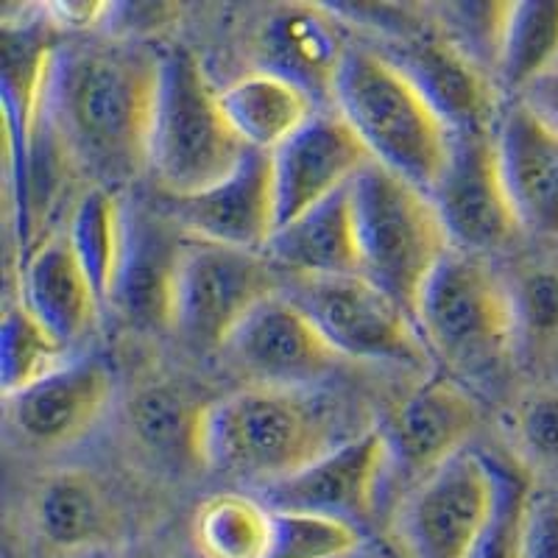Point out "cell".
Masks as SVG:
<instances>
[{
  "instance_id": "6da1fadb",
  "label": "cell",
  "mask_w": 558,
  "mask_h": 558,
  "mask_svg": "<svg viewBox=\"0 0 558 558\" xmlns=\"http://www.w3.org/2000/svg\"><path fill=\"white\" fill-rule=\"evenodd\" d=\"M159 59L129 45L57 53L48 114L73 162L107 187L148 168Z\"/></svg>"
},
{
  "instance_id": "7a4b0ae2",
  "label": "cell",
  "mask_w": 558,
  "mask_h": 558,
  "mask_svg": "<svg viewBox=\"0 0 558 558\" xmlns=\"http://www.w3.org/2000/svg\"><path fill=\"white\" fill-rule=\"evenodd\" d=\"M336 413L313 388L246 386L213 400L204 416V470L263 488L341 445Z\"/></svg>"
},
{
  "instance_id": "3957f363",
  "label": "cell",
  "mask_w": 558,
  "mask_h": 558,
  "mask_svg": "<svg viewBox=\"0 0 558 558\" xmlns=\"http://www.w3.org/2000/svg\"><path fill=\"white\" fill-rule=\"evenodd\" d=\"M332 109L361 137L372 162L430 196L447 166L452 132L405 73L380 51L349 45Z\"/></svg>"
},
{
  "instance_id": "277c9868",
  "label": "cell",
  "mask_w": 558,
  "mask_h": 558,
  "mask_svg": "<svg viewBox=\"0 0 558 558\" xmlns=\"http://www.w3.org/2000/svg\"><path fill=\"white\" fill-rule=\"evenodd\" d=\"M246 146L223 118L218 89L184 48L159 57L148 171L171 198H187L221 182Z\"/></svg>"
},
{
  "instance_id": "5b68a950",
  "label": "cell",
  "mask_w": 558,
  "mask_h": 558,
  "mask_svg": "<svg viewBox=\"0 0 558 558\" xmlns=\"http://www.w3.org/2000/svg\"><path fill=\"white\" fill-rule=\"evenodd\" d=\"M413 322L427 352L456 375H492L517 352L506 274L475 254H445L418 293Z\"/></svg>"
},
{
  "instance_id": "8992f818",
  "label": "cell",
  "mask_w": 558,
  "mask_h": 558,
  "mask_svg": "<svg viewBox=\"0 0 558 558\" xmlns=\"http://www.w3.org/2000/svg\"><path fill=\"white\" fill-rule=\"evenodd\" d=\"M349 196L361 274L413 316L427 277L452 248L430 196L377 162L349 182Z\"/></svg>"
},
{
  "instance_id": "52a82bcc",
  "label": "cell",
  "mask_w": 558,
  "mask_h": 558,
  "mask_svg": "<svg viewBox=\"0 0 558 558\" xmlns=\"http://www.w3.org/2000/svg\"><path fill=\"white\" fill-rule=\"evenodd\" d=\"M282 293L305 311L343 361L418 366L427 355L411 313L363 274L288 279Z\"/></svg>"
},
{
  "instance_id": "ba28073f",
  "label": "cell",
  "mask_w": 558,
  "mask_h": 558,
  "mask_svg": "<svg viewBox=\"0 0 558 558\" xmlns=\"http://www.w3.org/2000/svg\"><path fill=\"white\" fill-rule=\"evenodd\" d=\"M282 291L279 271L257 252L182 243L173 274L171 327L196 347H221L263 299Z\"/></svg>"
},
{
  "instance_id": "9c48e42d",
  "label": "cell",
  "mask_w": 558,
  "mask_h": 558,
  "mask_svg": "<svg viewBox=\"0 0 558 558\" xmlns=\"http://www.w3.org/2000/svg\"><path fill=\"white\" fill-rule=\"evenodd\" d=\"M430 202L456 252L486 257L522 235L500 171L497 137L488 129L452 132L447 166Z\"/></svg>"
},
{
  "instance_id": "30bf717a",
  "label": "cell",
  "mask_w": 558,
  "mask_h": 558,
  "mask_svg": "<svg viewBox=\"0 0 558 558\" xmlns=\"http://www.w3.org/2000/svg\"><path fill=\"white\" fill-rule=\"evenodd\" d=\"M495 500L492 461L463 450L418 481L397 514L405 558H470Z\"/></svg>"
},
{
  "instance_id": "8fae6325",
  "label": "cell",
  "mask_w": 558,
  "mask_h": 558,
  "mask_svg": "<svg viewBox=\"0 0 558 558\" xmlns=\"http://www.w3.org/2000/svg\"><path fill=\"white\" fill-rule=\"evenodd\" d=\"M223 352L254 386L313 388L343 361L282 291L263 299L227 338Z\"/></svg>"
},
{
  "instance_id": "7c38bea8",
  "label": "cell",
  "mask_w": 558,
  "mask_h": 558,
  "mask_svg": "<svg viewBox=\"0 0 558 558\" xmlns=\"http://www.w3.org/2000/svg\"><path fill=\"white\" fill-rule=\"evenodd\" d=\"M388 470L386 436L380 427H366L357 436L343 438L296 475L263 488V502L277 511H307L357 525L375 514Z\"/></svg>"
},
{
  "instance_id": "4fadbf2b",
  "label": "cell",
  "mask_w": 558,
  "mask_h": 558,
  "mask_svg": "<svg viewBox=\"0 0 558 558\" xmlns=\"http://www.w3.org/2000/svg\"><path fill=\"white\" fill-rule=\"evenodd\" d=\"M372 162L366 146L336 109L316 112L271 151L277 227L343 191Z\"/></svg>"
},
{
  "instance_id": "5bb4252c",
  "label": "cell",
  "mask_w": 558,
  "mask_h": 558,
  "mask_svg": "<svg viewBox=\"0 0 558 558\" xmlns=\"http://www.w3.org/2000/svg\"><path fill=\"white\" fill-rule=\"evenodd\" d=\"M481 425V408L452 380H425L408 391L380 425L388 445V463L408 477L425 481L447 461L461 456L463 445Z\"/></svg>"
},
{
  "instance_id": "9a60e30c",
  "label": "cell",
  "mask_w": 558,
  "mask_h": 558,
  "mask_svg": "<svg viewBox=\"0 0 558 558\" xmlns=\"http://www.w3.org/2000/svg\"><path fill=\"white\" fill-rule=\"evenodd\" d=\"M173 202L179 223L198 241L263 254L277 229L271 154L246 148L221 182Z\"/></svg>"
},
{
  "instance_id": "2e32d148",
  "label": "cell",
  "mask_w": 558,
  "mask_h": 558,
  "mask_svg": "<svg viewBox=\"0 0 558 558\" xmlns=\"http://www.w3.org/2000/svg\"><path fill=\"white\" fill-rule=\"evenodd\" d=\"M112 397L109 372L98 361H73L9 397V422L39 450L73 445L93 430Z\"/></svg>"
},
{
  "instance_id": "e0dca14e",
  "label": "cell",
  "mask_w": 558,
  "mask_h": 558,
  "mask_svg": "<svg viewBox=\"0 0 558 558\" xmlns=\"http://www.w3.org/2000/svg\"><path fill=\"white\" fill-rule=\"evenodd\" d=\"M260 70L277 73L305 89L313 101H330L349 45L336 12L327 7H277L257 32Z\"/></svg>"
},
{
  "instance_id": "ac0fdd59",
  "label": "cell",
  "mask_w": 558,
  "mask_h": 558,
  "mask_svg": "<svg viewBox=\"0 0 558 558\" xmlns=\"http://www.w3.org/2000/svg\"><path fill=\"white\" fill-rule=\"evenodd\" d=\"M495 137L522 232L558 241V132L514 101L500 114Z\"/></svg>"
},
{
  "instance_id": "d6986e66",
  "label": "cell",
  "mask_w": 558,
  "mask_h": 558,
  "mask_svg": "<svg viewBox=\"0 0 558 558\" xmlns=\"http://www.w3.org/2000/svg\"><path fill=\"white\" fill-rule=\"evenodd\" d=\"M34 525L59 553H98L118 547L126 520L109 488L93 472L59 470L34 495Z\"/></svg>"
},
{
  "instance_id": "ffe728a7",
  "label": "cell",
  "mask_w": 558,
  "mask_h": 558,
  "mask_svg": "<svg viewBox=\"0 0 558 558\" xmlns=\"http://www.w3.org/2000/svg\"><path fill=\"white\" fill-rule=\"evenodd\" d=\"M386 59L405 73L450 132L488 129L495 118V89L456 45L447 39H405L400 51Z\"/></svg>"
},
{
  "instance_id": "44dd1931",
  "label": "cell",
  "mask_w": 558,
  "mask_h": 558,
  "mask_svg": "<svg viewBox=\"0 0 558 558\" xmlns=\"http://www.w3.org/2000/svg\"><path fill=\"white\" fill-rule=\"evenodd\" d=\"M263 257L291 279L361 274L355 216L349 184L336 196L274 229Z\"/></svg>"
},
{
  "instance_id": "7402d4cb",
  "label": "cell",
  "mask_w": 558,
  "mask_h": 558,
  "mask_svg": "<svg viewBox=\"0 0 558 558\" xmlns=\"http://www.w3.org/2000/svg\"><path fill=\"white\" fill-rule=\"evenodd\" d=\"M20 302L64 349H73L96 327L98 302L87 274L70 252L68 238H45L23 263Z\"/></svg>"
},
{
  "instance_id": "603a6c76",
  "label": "cell",
  "mask_w": 558,
  "mask_h": 558,
  "mask_svg": "<svg viewBox=\"0 0 558 558\" xmlns=\"http://www.w3.org/2000/svg\"><path fill=\"white\" fill-rule=\"evenodd\" d=\"M223 118L243 146L252 151H277L316 114V101L288 78L254 70L218 89Z\"/></svg>"
},
{
  "instance_id": "cb8c5ba5",
  "label": "cell",
  "mask_w": 558,
  "mask_h": 558,
  "mask_svg": "<svg viewBox=\"0 0 558 558\" xmlns=\"http://www.w3.org/2000/svg\"><path fill=\"white\" fill-rule=\"evenodd\" d=\"M209 402L191 388L159 380L146 383L129 400V427L137 445L171 470H204L202 433Z\"/></svg>"
},
{
  "instance_id": "d4e9b609",
  "label": "cell",
  "mask_w": 558,
  "mask_h": 558,
  "mask_svg": "<svg viewBox=\"0 0 558 558\" xmlns=\"http://www.w3.org/2000/svg\"><path fill=\"white\" fill-rule=\"evenodd\" d=\"M182 243L171 241L151 218L126 223V248L114 282L112 302L132 324L171 327V291Z\"/></svg>"
},
{
  "instance_id": "484cf974",
  "label": "cell",
  "mask_w": 558,
  "mask_h": 558,
  "mask_svg": "<svg viewBox=\"0 0 558 558\" xmlns=\"http://www.w3.org/2000/svg\"><path fill=\"white\" fill-rule=\"evenodd\" d=\"M64 238L82 271L87 274L98 302L109 305L126 248V218L114 193L104 184L89 187L70 213Z\"/></svg>"
},
{
  "instance_id": "4316f807",
  "label": "cell",
  "mask_w": 558,
  "mask_h": 558,
  "mask_svg": "<svg viewBox=\"0 0 558 558\" xmlns=\"http://www.w3.org/2000/svg\"><path fill=\"white\" fill-rule=\"evenodd\" d=\"M558 68V3H508L497 48L495 78L520 96L536 78Z\"/></svg>"
},
{
  "instance_id": "83f0119b",
  "label": "cell",
  "mask_w": 558,
  "mask_h": 558,
  "mask_svg": "<svg viewBox=\"0 0 558 558\" xmlns=\"http://www.w3.org/2000/svg\"><path fill=\"white\" fill-rule=\"evenodd\" d=\"M191 536L202 558H268L271 508L235 492L213 495L196 508Z\"/></svg>"
},
{
  "instance_id": "f1b7e54d",
  "label": "cell",
  "mask_w": 558,
  "mask_h": 558,
  "mask_svg": "<svg viewBox=\"0 0 558 558\" xmlns=\"http://www.w3.org/2000/svg\"><path fill=\"white\" fill-rule=\"evenodd\" d=\"M517 352L558 357V254L525 257L506 274Z\"/></svg>"
},
{
  "instance_id": "f546056e",
  "label": "cell",
  "mask_w": 558,
  "mask_h": 558,
  "mask_svg": "<svg viewBox=\"0 0 558 558\" xmlns=\"http://www.w3.org/2000/svg\"><path fill=\"white\" fill-rule=\"evenodd\" d=\"M68 363V349L23 307L9 305L0 324V386L3 397L26 391Z\"/></svg>"
},
{
  "instance_id": "4dcf8cb0",
  "label": "cell",
  "mask_w": 558,
  "mask_h": 558,
  "mask_svg": "<svg viewBox=\"0 0 558 558\" xmlns=\"http://www.w3.org/2000/svg\"><path fill=\"white\" fill-rule=\"evenodd\" d=\"M488 461L495 475V500H492V511L470 558H522L527 502L533 492L525 475L511 463L497 461V458H488Z\"/></svg>"
},
{
  "instance_id": "1f68e13d",
  "label": "cell",
  "mask_w": 558,
  "mask_h": 558,
  "mask_svg": "<svg viewBox=\"0 0 558 558\" xmlns=\"http://www.w3.org/2000/svg\"><path fill=\"white\" fill-rule=\"evenodd\" d=\"M361 542V527L352 522L271 508L268 558H349Z\"/></svg>"
},
{
  "instance_id": "d6a6232c",
  "label": "cell",
  "mask_w": 558,
  "mask_h": 558,
  "mask_svg": "<svg viewBox=\"0 0 558 558\" xmlns=\"http://www.w3.org/2000/svg\"><path fill=\"white\" fill-rule=\"evenodd\" d=\"M508 430L527 466L558 477V383L522 393L508 413Z\"/></svg>"
},
{
  "instance_id": "836d02e7",
  "label": "cell",
  "mask_w": 558,
  "mask_h": 558,
  "mask_svg": "<svg viewBox=\"0 0 558 558\" xmlns=\"http://www.w3.org/2000/svg\"><path fill=\"white\" fill-rule=\"evenodd\" d=\"M522 558H558V495H531Z\"/></svg>"
},
{
  "instance_id": "e575fe53",
  "label": "cell",
  "mask_w": 558,
  "mask_h": 558,
  "mask_svg": "<svg viewBox=\"0 0 558 558\" xmlns=\"http://www.w3.org/2000/svg\"><path fill=\"white\" fill-rule=\"evenodd\" d=\"M51 28H96L104 26L112 12V3H43L37 7Z\"/></svg>"
},
{
  "instance_id": "d590c367",
  "label": "cell",
  "mask_w": 558,
  "mask_h": 558,
  "mask_svg": "<svg viewBox=\"0 0 558 558\" xmlns=\"http://www.w3.org/2000/svg\"><path fill=\"white\" fill-rule=\"evenodd\" d=\"M517 101L525 109H531L545 126L558 132V68L545 73L542 78H536L531 87L522 89L520 96H517Z\"/></svg>"
},
{
  "instance_id": "8d00e7d4",
  "label": "cell",
  "mask_w": 558,
  "mask_h": 558,
  "mask_svg": "<svg viewBox=\"0 0 558 558\" xmlns=\"http://www.w3.org/2000/svg\"><path fill=\"white\" fill-rule=\"evenodd\" d=\"M118 558H166V556H157V553L140 550V553H126V556H118Z\"/></svg>"
}]
</instances>
